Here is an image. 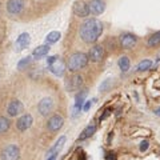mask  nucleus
I'll use <instances>...</instances> for the list:
<instances>
[{"mask_svg":"<svg viewBox=\"0 0 160 160\" xmlns=\"http://www.w3.org/2000/svg\"><path fill=\"white\" fill-rule=\"evenodd\" d=\"M11 127V122L6 116H0V135L6 133Z\"/></svg>","mask_w":160,"mask_h":160,"instance_id":"aec40b11","label":"nucleus"},{"mask_svg":"<svg viewBox=\"0 0 160 160\" xmlns=\"http://www.w3.org/2000/svg\"><path fill=\"white\" fill-rule=\"evenodd\" d=\"M151 65H152V61L148 60V59H145V60L140 61V63L137 64V71H147V69L151 68Z\"/></svg>","mask_w":160,"mask_h":160,"instance_id":"b1692460","label":"nucleus"},{"mask_svg":"<svg viewBox=\"0 0 160 160\" xmlns=\"http://www.w3.org/2000/svg\"><path fill=\"white\" fill-rule=\"evenodd\" d=\"M148 147H149V141L148 140H143L140 143V151L141 152H145V151L148 149Z\"/></svg>","mask_w":160,"mask_h":160,"instance_id":"a878e982","label":"nucleus"},{"mask_svg":"<svg viewBox=\"0 0 160 160\" xmlns=\"http://www.w3.org/2000/svg\"><path fill=\"white\" fill-rule=\"evenodd\" d=\"M91 105H92V103H91V100H90V101H87V103H86V104H84V107H83V109H84V111H86V112H87V111H90V108H91Z\"/></svg>","mask_w":160,"mask_h":160,"instance_id":"cd10ccee","label":"nucleus"},{"mask_svg":"<svg viewBox=\"0 0 160 160\" xmlns=\"http://www.w3.org/2000/svg\"><path fill=\"white\" fill-rule=\"evenodd\" d=\"M95 131H96V126H95V124H88V126L84 128V131L82 132V135H80L79 139L80 140H86V139H88V137H91L93 133H95Z\"/></svg>","mask_w":160,"mask_h":160,"instance_id":"6ab92c4d","label":"nucleus"},{"mask_svg":"<svg viewBox=\"0 0 160 160\" xmlns=\"http://www.w3.org/2000/svg\"><path fill=\"white\" fill-rule=\"evenodd\" d=\"M148 47H156V46H159L160 44V31L159 32H156V33H153L152 36H151L149 39H148Z\"/></svg>","mask_w":160,"mask_h":160,"instance_id":"5701e85b","label":"nucleus"},{"mask_svg":"<svg viewBox=\"0 0 160 160\" xmlns=\"http://www.w3.org/2000/svg\"><path fill=\"white\" fill-rule=\"evenodd\" d=\"M56 156H57V155H52V156L47 158V160H56Z\"/></svg>","mask_w":160,"mask_h":160,"instance_id":"7c9ffc66","label":"nucleus"},{"mask_svg":"<svg viewBox=\"0 0 160 160\" xmlns=\"http://www.w3.org/2000/svg\"><path fill=\"white\" fill-rule=\"evenodd\" d=\"M57 59V56H48V59H47V63H48V65L50 64H52L53 61H55Z\"/></svg>","mask_w":160,"mask_h":160,"instance_id":"bb28decb","label":"nucleus"},{"mask_svg":"<svg viewBox=\"0 0 160 160\" xmlns=\"http://www.w3.org/2000/svg\"><path fill=\"white\" fill-rule=\"evenodd\" d=\"M136 36L132 33H124L120 36V44H122L123 48H127V50H130L133 46L136 44Z\"/></svg>","mask_w":160,"mask_h":160,"instance_id":"ddd939ff","label":"nucleus"},{"mask_svg":"<svg viewBox=\"0 0 160 160\" xmlns=\"http://www.w3.org/2000/svg\"><path fill=\"white\" fill-rule=\"evenodd\" d=\"M29 43H31V38H29V35L24 32V33H21L19 38H17L16 40V50L17 51H21V50H24V48H27L29 46Z\"/></svg>","mask_w":160,"mask_h":160,"instance_id":"dca6fc26","label":"nucleus"},{"mask_svg":"<svg viewBox=\"0 0 160 160\" xmlns=\"http://www.w3.org/2000/svg\"><path fill=\"white\" fill-rule=\"evenodd\" d=\"M64 143H65V136H60V137H59V140H57L56 143L53 144L52 148H51V149H48L47 158L52 156V155H59V152L61 151V148L64 147Z\"/></svg>","mask_w":160,"mask_h":160,"instance_id":"f3484780","label":"nucleus"},{"mask_svg":"<svg viewBox=\"0 0 160 160\" xmlns=\"http://www.w3.org/2000/svg\"><path fill=\"white\" fill-rule=\"evenodd\" d=\"M50 71L55 75V76H63L64 71H65V64L64 61L60 59V57H57V59L53 61L52 64H50Z\"/></svg>","mask_w":160,"mask_h":160,"instance_id":"9d476101","label":"nucleus"},{"mask_svg":"<svg viewBox=\"0 0 160 160\" xmlns=\"http://www.w3.org/2000/svg\"><path fill=\"white\" fill-rule=\"evenodd\" d=\"M24 10V0H8L7 2V11L11 15H19Z\"/></svg>","mask_w":160,"mask_h":160,"instance_id":"20e7f679","label":"nucleus"},{"mask_svg":"<svg viewBox=\"0 0 160 160\" xmlns=\"http://www.w3.org/2000/svg\"><path fill=\"white\" fill-rule=\"evenodd\" d=\"M105 10V3L103 0H91L88 3V11L92 15H100Z\"/></svg>","mask_w":160,"mask_h":160,"instance_id":"0eeeda50","label":"nucleus"},{"mask_svg":"<svg viewBox=\"0 0 160 160\" xmlns=\"http://www.w3.org/2000/svg\"><path fill=\"white\" fill-rule=\"evenodd\" d=\"M82 84H83V78L80 75H73L71 79H68L67 88H68V91H78L80 90Z\"/></svg>","mask_w":160,"mask_h":160,"instance_id":"4468645a","label":"nucleus"},{"mask_svg":"<svg viewBox=\"0 0 160 160\" xmlns=\"http://www.w3.org/2000/svg\"><path fill=\"white\" fill-rule=\"evenodd\" d=\"M88 56L83 52H75L71 55V57L68 59V63H67V67L71 72H76V71H80L82 68L87 65L88 63Z\"/></svg>","mask_w":160,"mask_h":160,"instance_id":"f03ea898","label":"nucleus"},{"mask_svg":"<svg viewBox=\"0 0 160 160\" xmlns=\"http://www.w3.org/2000/svg\"><path fill=\"white\" fill-rule=\"evenodd\" d=\"M32 123H33V119H32V115H29V113H24L23 116H20L19 119H17V122H16V127H17V130L19 131H27L28 128H31V126H32Z\"/></svg>","mask_w":160,"mask_h":160,"instance_id":"39448f33","label":"nucleus"},{"mask_svg":"<svg viewBox=\"0 0 160 160\" xmlns=\"http://www.w3.org/2000/svg\"><path fill=\"white\" fill-rule=\"evenodd\" d=\"M60 39V32H57V31H52V32H50L47 35V38H46V44H53V43H56L57 40Z\"/></svg>","mask_w":160,"mask_h":160,"instance_id":"412c9836","label":"nucleus"},{"mask_svg":"<svg viewBox=\"0 0 160 160\" xmlns=\"http://www.w3.org/2000/svg\"><path fill=\"white\" fill-rule=\"evenodd\" d=\"M20 149L15 144H10L2 151V160H19Z\"/></svg>","mask_w":160,"mask_h":160,"instance_id":"7ed1b4c3","label":"nucleus"},{"mask_svg":"<svg viewBox=\"0 0 160 160\" xmlns=\"http://www.w3.org/2000/svg\"><path fill=\"white\" fill-rule=\"evenodd\" d=\"M50 46L48 44H43V46H39L38 48H35L33 52H32V57L35 59H40V57H44L46 55H48V52H50Z\"/></svg>","mask_w":160,"mask_h":160,"instance_id":"a211bd4d","label":"nucleus"},{"mask_svg":"<svg viewBox=\"0 0 160 160\" xmlns=\"http://www.w3.org/2000/svg\"><path fill=\"white\" fill-rule=\"evenodd\" d=\"M155 113H156V115H158V116H160V108H158L156 111H155Z\"/></svg>","mask_w":160,"mask_h":160,"instance_id":"2f4dec72","label":"nucleus"},{"mask_svg":"<svg viewBox=\"0 0 160 160\" xmlns=\"http://www.w3.org/2000/svg\"><path fill=\"white\" fill-rule=\"evenodd\" d=\"M105 160H116V156H115L113 153H107Z\"/></svg>","mask_w":160,"mask_h":160,"instance_id":"c85d7f7f","label":"nucleus"},{"mask_svg":"<svg viewBox=\"0 0 160 160\" xmlns=\"http://www.w3.org/2000/svg\"><path fill=\"white\" fill-rule=\"evenodd\" d=\"M31 59H32V57L31 56H27V57H23V59H21L19 63H17V69H24L25 67H28L29 65V63H31Z\"/></svg>","mask_w":160,"mask_h":160,"instance_id":"393cba45","label":"nucleus"},{"mask_svg":"<svg viewBox=\"0 0 160 160\" xmlns=\"http://www.w3.org/2000/svg\"><path fill=\"white\" fill-rule=\"evenodd\" d=\"M63 124H64V119L61 118L60 115H53V116H51L50 120H48L47 127L51 132H56L63 127Z\"/></svg>","mask_w":160,"mask_h":160,"instance_id":"423d86ee","label":"nucleus"},{"mask_svg":"<svg viewBox=\"0 0 160 160\" xmlns=\"http://www.w3.org/2000/svg\"><path fill=\"white\" fill-rule=\"evenodd\" d=\"M108 115H109V109H107V111H105V113H104V115H103V116H101V118H100V120H104V119H105L107 116H108Z\"/></svg>","mask_w":160,"mask_h":160,"instance_id":"c756f323","label":"nucleus"},{"mask_svg":"<svg viewBox=\"0 0 160 160\" xmlns=\"http://www.w3.org/2000/svg\"><path fill=\"white\" fill-rule=\"evenodd\" d=\"M86 96H87V91L86 90H83L82 92L76 95V100H75V107H73V116H76L80 111H82V107H83Z\"/></svg>","mask_w":160,"mask_h":160,"instance_id":"2eb2a0df","label":"nucleus"},{"mask_svg":"<svg viewBox=\"0 0 160 160\" xmlns=\"http://www.w3.org/2000/svg\"><path fill=\"white\" fill-rule=\"evenodd\" d=\"M73 13L79 17H86L90 15V11H88V4H86L84 2H75L73 4Z\"/></svg>","mask_w":160,"mask_h":160,"instance_id":"9b49d317","label":"nucleus"},{"mask_svg":"<svg viewBox=\"0 0 160 160\" xmlns=\"http://www.w3.org/2000/svg\"><path fill=\"white\" fill-rule=\"evenodd\" d=\"M119 67H120V69L123 71V72H127L128 69H130V59H128L127 56H122L119 59Z\"/></svg>","mask_w":160,"mask_h":160,"instance_id":"4be33fe9","label":"nucleus"},{"mask_svg":"<svg viewBox=\"0 0 160 160\" xmlns=\"http://www.w3.org/2000/svg\"><path fill=\"white\" fill-rule=\"evenodd\" d=\"M38 109H39L40 115L47 116V115L53 109V100L51 99V97H44V99H42V101L39 103Z\"/></svg>","mask_w":160,"mask_h":160,"instance_id":"6e6552de","label":"nucleus"},{"mask_svg":"<svg viewBox=\"0 0 160 160\" xmlns=\"http://www.w3.org/2000/svg\"><path fill=\"white\" fill-rule=\"evenodd\" d=\"M103 32V24L97 19H88L80 27V38L86 43H95Z\"/></svg>","mask_w":160,"mask_h":160,"instance_id":"f257e3e1","label":"nucleus"},{"mask_svg":"<svg viewBox=\"0 0 160 160\" xmlns=\"http://www.w3.org/2000/svg\"><path fill=\"white\" fill-rule=\"evenodd\" d=\"M103 56H104V48L101 46L92 47L90 50V53H88V59H91L92 61H95V63L100 61L101 59H103Z\"/></svg>","mask_w":160,"mask_h":160,"instance_id":"f8f14e48","label":"nucleus"},{"mask_svg":"<svg viewBox=\"0 0 160 160\" xmlns=\"http://www.w3.org/2000/svg\"><path fill=\"white\" fill-rule=\"evenodd\" d=\"M23 109H24V107H23V103H21L20 100H12L10 104H8V108H7V112L8 115H10L11 118L13 116H17V115H20L21 112H23Z\"/></svg>","mask_w":160,"mask_h":160,"instance_id":"1a4fd4ad","label":"nucleus"}]
</instances>
